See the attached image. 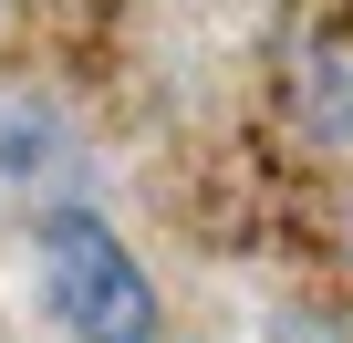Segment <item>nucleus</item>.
I'll list each match as a JSON object with an SVG mask.
<instances>
[{
    "label": "nucleus",
    "mask_w": 353,
    "mask_h": 343,
    "mask_svg": "<svg viewBox=\"0 0 353 343\" xmlns=\"http://www.w3.org/2000/svg\"><path fill=\"white\" fill-rule=\"evenodd\" d=\"M32 271H42V312H52L73 343H156V333H166L145 260H135L94 208L32 219Z\"/></svg>",
    "instance_id": "1"
}]
</instances>
